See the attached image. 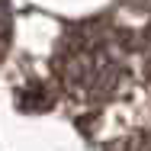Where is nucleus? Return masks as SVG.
I'll list each match as a JSON object with an SVG mask.
<instances>
[{"label": "nucleus", "instance_id": "2", "mask_svg": "<svg viewBox=\"0 0 151 151\" xmlns=\"http://www.w3.org/2000/svg\"><path fill=\"white\" fill-rule=\"evenodd\" d=\"M125 6H132V10H138V13H151V0H122Z\"/></svg>", "mask_w": 151, "mask_h": 151}, {"label": "nucleus", "instance_id": "3", "mask_svg": "<svg viewBox=\"0 0 151 151\" xmlns=\"http://www.w3.org/2000/svg\"><path fill=\"white\" fill-rule=\"evenodd\" d=\"M148 77H151V55H148Z\"/></svg>", "mask_w": 151, "mask_h": 151}, {"label": "nucleus", "instance_id": "1", "mask_svg": "<svg viewBox=\"0 0 151 151\" xmlns=\"http://www.w3.org/2000/svg\"><path fill=\"white\" fill-rule=\"evenodd\" d=\"M61 87L74 100H106L125 81V39L109 23H81L61 39L55 55Z\"/></svg>", "mask_w": 151, "mask_h": 151}]
</instances>
